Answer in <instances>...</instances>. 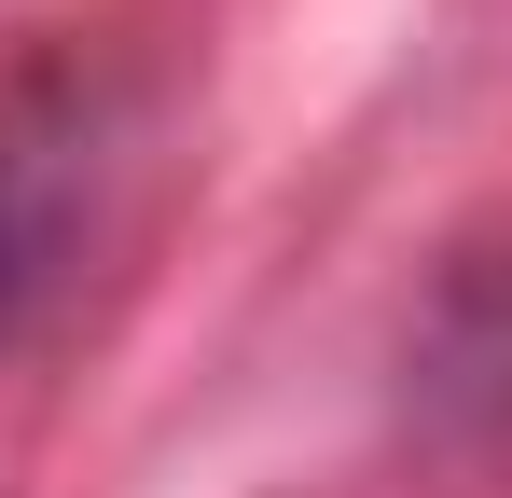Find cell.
Wrapping results in <instances>:
<instances>
[{"mask_svg":"<svg viewBox=\"0 0 512 498\" xmlns=\"http://www.w3.org/2000/svg\"><path fill=\"white\" fill-rule=\"evenodd\" d=\"M84 236H97V125H84V97H14L0 111V346L56 319Z\"/></svg>","mask_w":512,"mask_h":498,"instance_id":"cell-1","label":"cell"}]
</instances>
